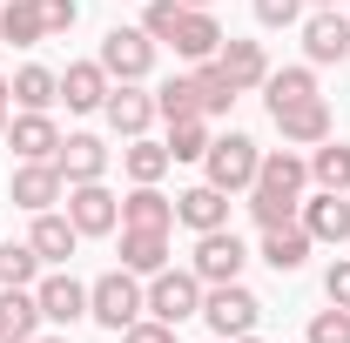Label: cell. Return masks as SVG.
<instances>
[{"instance_id":"7dc6e473","label":"cell","mask_w":350,"mask_h":343,"mask_svg":"<svg viewBox=\"0 0 350 343\" xmlns=\"http://www.w3.org/2000/svg\"><path fill=\"white\" fill-rule=\"evenodd\" d=\"M0 343H21V337H0Z\"/></svg>"},{"instance_id":"f546056e","label":"cell","mask_w":350,"mask_h":343,"mask_svg":"<svg viewBox=\"0 0 350 343\" xmlns=\"http://www.w3.org/2000/svg\"><path fill=\"white\" fill-rule=\"evenodd\" d=\"M0 323H7V337H41V303H34V290H0Z\"/></svg>"},{"instance_id":"7402d4cb","label":"cell","mask_w":350,"mask_h":343,"mask_svg":"<svg viewBox=\"0 0 350 343\" xmlns=\"http://www.w3.org/2000/svg\"><path fill=\"white\" fill-rule=\"evenodd\" d=\"M27 243H34V256H41V262H68L75 249H81V229L68 222V209H61V215L41 209V215H34V229H27Z\"/></svg>"},{"instance_id":"83f0119b","label":"cell","mask_w":350,"mask_h":343,"mask_svg":"<svg viewBox=\"0 0 350 343\" xmlns=\"http://www.w3.org/2000/svg\"><path fill=\"white\" fill-rule=\"evenodd\" d=\"M0 41H14V47H41V41H47L41 7H34V0H7V7H0Z\"/></svg>"},{"instance_id":"cb8c5ba5","label":"cell","mask_w":350,"mask_h":343,"mask_svg":"<svg viewBox=\"0 0 350 343\" xmlns=\"http://www.w3.org/2000/svg\"><path fill=\"white\" fill-rule=\"evenodd\" d=\"M122 269H135V276L169 269V229H122Z\"/></svg>"},{"instance_id":"8d00e7d4","label":"cell","mask_w":350,"mask_h":343,"mask_svg":"<svg viewBox=\"0 0 350 343\" xmlns=\"http://www.w3.org/2000/svg\"><path fill=\"white\" fill-rule=\"evenodd\" d=\"M122 343H175V323H162V316H148V310H142L129 330H122Z\"/></svg>"},{"instance_id":"d6986e66","label":"cell","mask_w":350,"mask_h":343,"mask_svg":"<svg viewBox=\"0 0 350 343\" xmlns=\"http://www.w3.org/2000/svg\"><path fill=\"white\" fill-rule=\"evenodd\" d=\"M175 54L182 61H216V47H222V27H216V14L209 7H182V20H175Z\"/></svg>"},{"instance_id":"9a60e30c","label":"cell","mask_w":350,"mask_h":343,"mask_svg":"<svg viewBox=\"0 0 350 343\" xmlns=\"http://www.w3.org/2000/svg\"><path fill=\"white\" fill-rule=\"evenodd\" d=\"M54 169H61V182H101L108 175V141L101 135H61Z\"/></svg>"},{"instance_id":"5b68a950","label":"cell","mask_w":350,"mask_h":343,"mask_svg":"<svg viewBox=\"0 0 350 343\" xmlns=\"http://www.w3.org/2000/svg\"><path fill=\"white\" fill-rule=\"evenodd\" d=\"M256 316H262V303H256V290H243V283H209V290H202V323H209L216 337H250Z\"/></svg>"},{"instance_id":"277c9868","label":"cell","mask_w":350,"mask_h":343,"mask_svg":"<svg viewBox=\"0 0 350 343\" xmlns=\"http://www.w3.org/2000/svg\"><path fill=\"white\" fill-rule=\"evenodd\" d=\"M189 269L202 276V290H209V283H243L250 249H243V236H236V229H202V236H196V256H189Z\"/></svg>"},{"instance_id":"836d02e7","label":"cell","mask_w":350,"mask_h":343,"mask_svg":"<svg viewBox=\"0 0 350 343\" xmlns=\"http://www.w3.org/2000/svg\"><path fill=\"white\" fill-rule=\"evenodd\" d=\"M189 81H196V94H202V115H222V108L236 101V87H229V74H222L216 61H196Z\"/></svg>"},{"instance_id":"d590c367","label":"cell","mask_w":350,"mask_h":343,"mask_svg":"<svg viewBox=\"0 0 350 343\" xmlns=\"http://www.w3.org/2000/svg\"><path fill=\"white\" fill-rule=\"evenodd\" d=\"M304 343H350V310H317L310 316V330H304Z\"/></svg>"},{"instance_id":"d4e9b609","label":"cell","mask_w":350,"mask_h":343,"mask_svg":"<svg viewBox=\"0 0 350 343\" xmlns=\"http://www.w3.org/2000/svg\"><path fill=\"white\" fill-rule=\"evenodd\" d=\"M310 94H317V68H269V74H262V101H269V115H276V108H290V101H310Z\"/></svg>"},{"instance_id":"ac0fdd59","label":"cell","mask_w":350,"mask_h":343,"mask_svg":"<svg viewBox=\"0 0 350 343\" xmlns=\"http://www.w3.org/2000/svg\"><path fill=\"white\" fill-rule=\"evenodd\" d=\"M175 222L196 229V236H202V229H229V195H222L216 182H196V189L175 195Z\"/></svg>"},{"instance_id":"4fadbf2b","label":"cell","mask_w":350,"mask_h":343,"mask_svg":"<svg viewBox=\"0 0 350 343\" xmlns=\"http://www.w3.org/2000/svg\"><path fill=\"white\" fill-rule=\"evenodd\" d=\"M101 115H108V128L122 135V141H135V135H148V122H155V94H142V81H115L108 101H101Z\"/></svg>"},{"instance_id":"ee69618b","label":"cell","mask_w":350,"mask_h":343,"mask_svg":"<svg viewBox=\"0 0 350 343\" xmlns=\"http://www.w3.org/2000/svg\"><path fill=\"white\" fill-rule=\"evenodd\" d=\"M0 101H14V94H7V74H0Z\"/></svg>"},{"instance_id":"484cf974","label":"cell","mask_w":350,"mask_h":343,"mask_svg":"<svg viewBox=\"0 0 350 343\" xmlns=\"http://www.w3.org/2000/svg\"><path fill=\"white\" fill-rule=\"evenodd\" d=\"M310 182L317 189H337V195H350V141H317L310 148Z\"/></svg>"},{"instance_id":"60d3db41","label":"cell","mask_w":350,"mask_h":343,"mask_svg":"<svg viewBox=\"0 0 350 343\" xmlns=\"http://www.w3.org/2000/svg\"><path fill=\"white\" fill-rule=\"evenodd\" d=\"M229 343H262V337H256V330H250V337H229Z\"/></svg>"},{"instance_id":"74e56055","label":"cell","mask_w":350,"mask_h":343,"mask_svg":"<svg viewBox=\"0 0 350 343\" xmlns=\"http://www.w3.org/2000/svg\"><path fill=\"white\" fill-rule=\"evenodd\" d=\"M34 7H41V20H47V41H54V34H68V27L81 20V7H75V0H34Z\"/></svg>"},{"instance_id":"30bf717a","label":"cell","mask_w":350,"mask_h":343,"mask_svg":"<svg viewBox=\"0 0 350 343\" xmlns=\"http://www.w3.org/2000/svg\"><path fill=\"white\" fill-rule=\"evenodd\" d=\"M269 122H276V135H283L290 148H317V141H330V128H337V122H330V101H323V94H310V101H290V108H276Z\"/></svg>"},{"instance_id":"3957f363","label":"cell","mask_w":350,"mask_h":343,"mask_svg":"<svg viewBox=\"0 0 350 343\" xmlns=\"http://www.w3.org/2000/svg\"><path fill=\"white\" fill-rule=\"evenodd\" d=\"M256 169H262V148L250 141V135H216L209 141V155H202V182H216L222 195H243L250 182H256Z\"/></svg>"},{"instance_id":"52a82bcc","label":"cell","mask_w":350,"mask_h":343,"mask_svg":"<svg viewBox=\"0 0 350 343\" xmlns=\"http://www.w3.org/2000/svg\"><path fill=\"white\" fill-rule=\"evenodd\" d=\"M68 222L81 229V236H108V229H122V195L108 189V182H68Z\"/></svg>"},{"instance_id":"8992f818","label":"cell","mask_w":350,"mask_h":343,"mask_svg":"<svg viewBox=\"0 0 350 343\" xmlns=\"http://www.w3.org/2000/svg\"><path fill=\"white\" fill-rule=\"evenodd\" d=\"M148 316H162V323L202 316V276L196 269H155L148 276Z\"/></svg>"},{"instance_id":"ffe728a7","label":"cell","mask_w":350,"mask_h":343,"mask_svg":"<svg viewBox=\"0 0 350 343\" xmlns=\"http://www.w3.org/2000/svg\"><path fill=\"white\" fill-rule=\"evenodd\" d=\"M108 68L101 61H68V74H61V101L75 108V115H94L101 101H108Z\"/></svg>"},{"instance_id":"8fae6325","label":"cell","mask_w":350,"mask_h":343,"mask_svg":"<svg viewBox=\"0 0 350 343\" xmlns=\"http://www.w3.org/2000/svg\"><path fill=\"white\" fill-rule=\"evenodd\" d=\"M297 222L310 229V243H337V249H344V243H350V195H337V189H317V195H304Z\"/></svg>"},{"instance_id":"7bdbcfd3","label":"cell","mask_w":350,"mask_h":343,"mask_svg":"<svg viewBox=\"0 0 350 343\" xmlns=\"http://www.w3.org/2000/svg\"><path fill=\"white\" fill-rule=\"evenodd\" d=\"M0 135H7V101H0Z\"/></svg>"},{"instance_id":"ba28073f","label":"cell","mask_w":350,"mask_h":343,"mask_svg":"<svg viewBox=\"0 0 350 343\" xmlns=\"http://www.w3.org/2000/svg\"><path fill=\"white\" fill-rule=\"evenodd\" d=\"M94 61L108 68V81H148L155 41H148L142 27H115V34H101V54H94Z\"/></svg>"},{"instance_id":"9c48e42d","label":"cell","mask_w":350,"mask_h":343,"mask_svg":"<svg viewBox=\"0 0 350 343\" xmlns=\"http://www.w3.org/2000/svg\"><path fill=\"white\" fill-rule=\"evenodd\" d=\"M304 54H310V68L350 61V14L344 7H317V14L304 20Z\"/></svg>"},{"instance_id":"7a4b0ae2","label":"cell","mask_w":350,"mask_h":343,"mask_svg":"<svg viewBox=\"0 0 350 343\" xmlns=\"http://www.w3.org/2000/svg\"><path fill=\"white\" fill-rule=\"evenodd\" d=\"M142 310H148V290H142V276H135V269H108V276H94V283H88V316H94L101 330H115V337L129 330Z\"/></svg>"},{"instance_id":"44dd1931","label":"cell","mask_w":350,"mask_h":343,"mask_svg":"<svg viewBox=\"0 0 350 343\" xmlns=\"http://www.w3.org/2000/svg\"><path fill=\"white\" fill-rule=\"evenodd\" d=\"M256 256L269 262L276 276H297V269L310 262V229H304V222H283V229H262V249H256Z\"/></svg>"},{"instance_id":"e575fe53","label":"cell","mask_w":350,"mask_h":343,"mask_svg":"<svg viewBox=\"0 0 350 343\" xmlns=\"http://www.w3.org/2000/svg\"><path fill=\"white\" fill-rule=\"evenodd\" d=\"M175 20H182V0H148V7H142V34L155 47L175 41Z\"/></svg>"},{"instance_id":"c3c4849f","label":"cell","mask_w":350,"mask_h":343,"mask_svg":"<svg viewBox=\"0 0 350 343\" xmlns=\"http://www.w3.org/2000/svg\"><path fill=\"white\" fill-rule=\"evenodd\" d=\"M0 337H7V323H0Z\"/></svg>"},{"instance_id":"f35d334b","label":"cell","mask_w":350,"mask_h":343,"mask_svg":"<svg viewBox=\"0 0 350 343\" xmlns=\"http://www.w3.org/2000/svg\"><path fill=\"white\" fill-rule=\"evenodd\" d=\"M256 20L262 27H297L304 20V0H256Z\"/></svg>"},{"instance_id":"e0dca14e","label":"cell","mask_w":350,"mask_h":343,"mask_svg":"<svg viewBox=\"0 0 350 343\" xmlns=\"http://www.w3.org/2000/svg\"><path fill=\"white\" fill-rule=\"evenodd\" d=\"M216 68L229 74L236 94H250V87H262V74H269V54H262V41H236V34H222Z\"/></svg>"},{"instance_id":"f6af8a7d","label":"cell","mask_w":350,"mask_h":343,"mask_svg":"<svg viewBox=\"0 0 350 343\" xmlns=\"http://www.w3.org/2000/svg\"><path fill=\"white\" fill-rule=\"evenodd\" d=\"M182 7H209V0H182Z\"/></svg>"},{"instance_id":"603a6c76","label":"cell","mask_w":350,"mask_h":343,"mask_svg":"<svg viewBox=\"0 0 350 343\" xmlns=\"http://www.w3.org/2000/svg\"><path fill=\"white\" fill-rule=\"evenodd\" d=\"M122 229H175V202L155 182H135L122 195Z\"/></svg>"},{"instance_id":"6da1fadb","label":"cell","mask_w":350,"mask_h":343,"mask_svg":"<svg viewBox=\"0 0 350 343\" xmlns=\"http://www.w3.org/2000/svg\"><path fill=\"white\" fill-rule=\"evenodd\" d=\"M304 189H310V155H297V148H269L262 169H256V182L243 189V195H250V215H256V229H283V222H297Z\"/></svg>"},{"instance_id":"4316f807","label":"cell","mask_w":350,"mask_h":343,"mask_svg":"<svg viewBox=\"0 0 350 343\" xmlns=\"http://www.w3.org/2000/svg\"><path fill=\"white\" fill-rule=\"evenodd\" d=\"M7 94H14V108H54V101H61V74L34 61V68H21V74L7 81Z\"/></svg>"},{"instance_id":"1f68e13d","label":"cell","mask_w":350,"mask_h":343,"mask_svg":"<svg viewBox=\"0 0 350 343\" xmlns=\"http://www.w3.org/2000/svg\"><path fill=\"white\" fill-rule=\"evenodd\" d=\"M209 115H189V122H169V162H202L209 155Z\"/></svg>"},{"instance_id":"f1b7e54d","label":"cell","mask_w":350,"mask_h":343,"mask_svg":"<svg viewBox=\"0 0 350 343\" xmlns=\"http://www.w3.org/2000/svg\"><path fill=\"white\" fill-rule=\"evenodd\" d=\"M122 169H129V182H162V175L175 169V162H169V141H148V135H135L129 148H122Z\"/></svg>"},{"instance_id":"5bb4252c","label":"cell","mask_w":350,"mask_h":343,"mask_svg":"<svg viewBox=\"0 0 350 343\" xmlns=\"http://www.w3.org/2000/svg\"><path fill=\"white\" fill-rule=\"evenodd\" d=\"M34 303H41L47 323H61V330H68V323H81V316H88V283H75L68 269H54V276L34 283Z\"/></svg>"},{"instance_id":"7c38bea8","label":"cell","mask_w":350,"mask_h":343,"mask_svg":"<svg viewBox=\"0 0 350 343\" xmlns=\"http://www.w3.org/2000/svg\"><path fill=\"white\" fill-rule=\"evenodd\" d=\"M7 148H14L21 162H54V148H61L54 115H47V108H21V115L7 122Z\"/></svg>"},{"instance_id":"4dcf8cb0","label":"cell","mask_w":350,"mask_h":343,"mask_svg":"<svg viewBox=\"0 0 350 343\" xmlns=\"http://www.w3.org/2000/svg\"><path fill=\"white\" fill-rule=\"evenodd\" d=\"M34 283H41L34 243H0V290H34Z\"/></svg>"},{"instance_id":"b9f144b4","label":"cell","mask_w":350,"mask_h":343,"mask_svg":"<svg viewBox=\"0 0 350 343\" xmlns=\"http://www.w3.org/2000/svg\"><path fill=\"white\" fill-rule=\"evenodd\" d=\"M27 343H68V337H27Z\"/></svg>"},{"instance_id":"2e32d148","label":"cell","mask_w":350,"mask_h":343,"mask_svg":"<svg viewBox=\"0 0 350 343\" xmlns=\"http://www.w3.org/2000/svg\"><path fill=\"white\" fill-rule=\"evenodd\" d=\"M7 195H14V202H21V209H54V202H61V195H68V182H61V169H54V162H21V169H14V182H7Z\"/></svg>"},{"instance_id":"ab89813d","label":"cell","mask_w":350,"mask_h":343,"mask_svg":"<svg viewBox=\"0 0 350 343\" xmlns=\"http://www.w3.org/2000/svg\"><path fill=\"white\" fill-rule=\"evenodd\" d=\"M323 297L337 303V310H350V256H337L330 269H323Z\"/></svg>"},{"instance_id":"bcb514c9","label":"cell","mask_w":350,"mask_h":343,"mask_svg":"<svg viewBox=\"0 0 350 343\" xmlns=\"http://www.w3.org/2000/svg\"><path fill=\"white\" fill-rule=\"evenodd\" d=\"M310 7H337V0H310Z\"/></svg>"},{"instance_id":"d6a6232c","label":"cell","mask_w":350,"mask_h":343,"mask_svg":"<svg viewBox=\"0 0 350 343\" xmlns=\"http://www.w3.org/2000/svg\"><path fill=\"white\" fill-rule=\"evenodd\" d=\"M155 115H162V122H189V115H202V94H196V81H189V74L162 81V87H155Z\"/></svg>"}]
</instances>
